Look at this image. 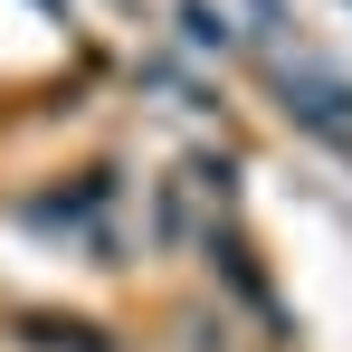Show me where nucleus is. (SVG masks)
Returning a JSON list of instances; mask_svg holds the SVG:
<instances>
[{"instance_id": "obj_1", "label": "nucleus", "mask_w": 352, "mask_h": 352, "mask_svg": "<svg viewBox=\"0 0 352 352\" xmlns=\"http://www.w3.org/2000/svg\"><path fill=\"white\" fill-rule=\"evenodd\" d=\"M248 10H276V0H248Z\"/></svg>"}]
</instances>
